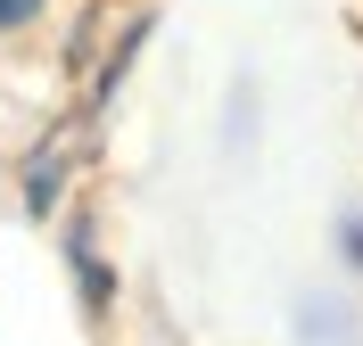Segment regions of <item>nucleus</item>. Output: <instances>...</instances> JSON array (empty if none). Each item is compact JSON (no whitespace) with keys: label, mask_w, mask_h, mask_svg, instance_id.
Wrapping results in <instances>:
<instances>
[{"label":"nucleus","mask_w":363,"mask_h":346,"mask_svg":"<svg viewBox=\"0 0 363 346\" xmlns=\"http://www.w3.org/2000/svg\"><path fill=\"white\" fill-rule=\"evenodd\" d=\"M133 42H140V8H133V0H99V8L74 25V50H67V58H74V74H91V108L116 91Z\"/></svg>","instance_id":"nucleus-1"},{"label":"nucleus","mask_w":363,"mask_h":346,"mask_svg":"<svg viewBox=\"0 0 363 346\" xmlns=\"http://www.w3.org/2000/svg\"><path fill=\"white\" fill-rule=\"evenodd\" d=\"M91 132H99V108H74L67 124H50V132H42V149L25 157V214H50V207H58V190H67V173L83 165Z\"/></svg>","instance_id":"nucleus-2"},{"label":"nucleus","mask_w":363,"mask_h":346,"mask_svg":"<svg viewBox=\"0 0 363 346\" xmlns=\"http://www.w3.org/2000/svg\"><path fill=\"white\" fill-rule=\"evenodd\" d=\"M42 17V0H0V33H9V25H33Z\"/></svg>","instance_id":"nucleus-3"}]
</instances>
